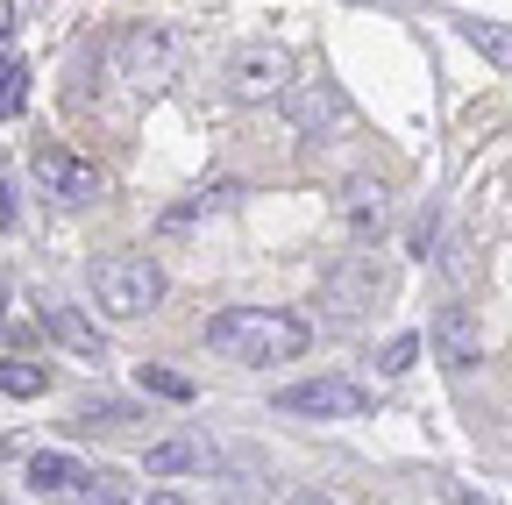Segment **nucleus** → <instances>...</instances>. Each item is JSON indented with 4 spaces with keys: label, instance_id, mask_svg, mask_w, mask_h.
<instances>
[{
    "label": "nucleus",
    "instance_id": "2eb2a0df",
    "mask_svg": "<svg viewBox=\"0 0 512 505\" xmlns=\"http://www.w3.org/2000/svg\"><path fill=\"white\" fill-rule=\"evenodd\" d=\"M456 29H463V43H477V50L491 57V65H505V72H512V29H498V22H477V15H463Z\"/></svg>",
    "mask_w": 512,
    "mask_h": 505
},
{
    "label": "nucleus",
    "instance_id": "bb28decb",
    "mask_svg": "<svg viewBox=\"0 0 512 505\" xmlns=\"http://www.w3.org/2000/svg\"><path fill=\"white\" fill-rule=\"evenodd\" d=\"M0 505H8V498H0Z\"/></svg>",
    "mask_w": 512,
    "mask_h": 505
},
{
    "label": "nucleus",
    "instance_id": "f03ea898",
    "mask_svg": "<svg viewBox=\"0 0 512 505\" xmlns=\"http://www.w3.org/2000/svg\"><path fill=\"white\" fill-rule=\"evenodd\" d=\"M93 299H100L107 321H143L164 299V271L150 257H136V249H114V257L93 264Z\"/></svg>",
    "mask_w": 512,
    "mask_h": 505
},
{
    "label": "nucleus",
    "instance_id": "1a4fd4ad",
    "mask_svg": "<svg viewBox=\"0 0 512 505\" xmlns=\"http://www.w3.org/2000/svg\"><path fill=\"white\" fill-rule=\"evenodd\" d=\"M285 86H292V57L278 43H242L235 50V65H228V93L235 100L256 107V100H278Z\"/></svg>",
    "mask_w": 512,
    "mask_h": 505
},
{
    "label": "nucleus",
    "instance_id": "5701e85b",
    "mask_svg": "<svg viewBox=\"0 0 512 505\" xmlns=\"http://www.w3.org/2000/svg\"><path fill=\"white\" fill-rule=\"evenodd\" d=\"M15 22H22V8H15V0H0V43L15 36Z\"/></svg>",
    "mask_w": 512,
    "mask_h": 505
},
{
    "label": "nucleus",
    "instance_id": "0eeeda50",
    "mask_svg": "<svg viewBox=\"0 0 512 505\" xmlns=\"http://www.w3.org/2000/svg\"><path fill=\"white\" fill-rule=\"evenodd\" d=\"M29 178H36V193H50L57 207L100 200V171H93L86 157H72V150H57V143H43V150L29 157Z\"/></svg>",
    "mask_w": 512,
    "mask_h": 505
},
{
    "label": "nucleus",
    "instance_id": "b1692460",
    "mask_svg": "<svg viewBox=\"0 0 512 505\" xmlns=\"http://www.w3.org/2000/svg\"><path fill=\"white\" fill-rule=\"evenodd\" d=\"M285 505H335V498H320V491H292Z\"/></svg>",
    "mask_w": 512,
    "mask_h": 505
},
{
    "label": "nucleus",
    "instance_id": "f257e3e1",
    "mask_svg": "<svg viewBox=\"0 0 512 505\" xmlns=\"http://www.w3.org/2000/svg\"><path fill=\"white\" fill-rule=\"evenodd\" d=\"M306 342H313V328L299 321V313H271V306H228V313L207 321V349L228 356V363H249V370L292 363Z\"/></svg>",
    "mask_w": 512,
    "mask_h": 505
},
{
    "label": "nucleus",
    "instance_id": "412c9836",
    "mask_svg": "<svg viewBox=\"0 0 512 505\" xmlns=\"http://www.w3.org/2000/svg\"><path fill=\"white\" fill-rule=\"evenodd\" d=\"M0 228H15V185L0 178Z\"/></svg>",
    "mask_w": 512,
    "mask_h": 505
},
{
    "label": "nucleus",
    "instance_id": "7ed1b4c3",
    "mask_svg": "<svg viewBox=\"0 0 512 505\" xmlns=\"http://www.w3.org/2000/svg\"><path fill=\"white\" fill-rule=\"evenodd\" d=\"M178 57H185V43H178L171 22H128L114 36V72L136 86V93H164L178 79Z\"/></svg>",
    "mask_w": 512,
    "mask_h": 505
},
{
    "label": "nucleus",
    "instance_id": "9b49d317",
    "mask_svg": "<svg viewBox=\"0 0 512 505\" xmlns=\"http://www.w3.org/2000/svg\"><path fill=\"white\" fill-rule=\"evenodd\" d=\"M43 328H50L57 349H72V356H86V363H107V335L86 321L79 306H57V299H50V306H43Z\"/></svg>",
    "mask_w": 512,
    "mask_h": 505
},
{
    "label": "nucleus",
    "instance_id": "423d86ee",
    "mask_svg": "<svg viewBox=\"0 0 512 505\" xmlns=\"http://www.w3.org/2000/svg\"><path fill=\"white\" fill-rule=\"evenodd\" d=\"M278 413H299V420H363L370 392L349 385V377H306V385L278 392Z\"/></svg>",
    "mask_w": 512,
    "mask_h": 505
},
{
    "label": "nucleus",
    "instance_id": "393cba45",
    "mask_svg": "<svg viewBox=\"0 0 512 505\" xmlns=\"http://www.w3.org/2000/svg\"><path fill=\"white\" fill-rule=\"evenodd\" d=\"M150 505H192V498H178V491H150Z\"/></svg>",
    "mask_w": 512,
    "mask_h": 505
},
{
    "label": "nucleus",
    "instance_id": "6e6552de",
    "mask_svg": "<svg viewBox=\"0 0 512 505\" xmlns=\"http://www.w3.org/2000/svg\"><path fill=\"white\" fill-rule=\"evenodd\" d=\"M434 363L456 370V377H470L484 363V321H477V306H463V299L434 306Z\"/></svg>",
    "mask_w": 512,
    "mask_h": 505
},
{
    "label": "nucleus",
    "instance_id": "a211bd4d",
    "mask_svg": "<svg viewBox=\"0 0 512 505\" xmlns=\"http://www.w3.org/2000/svg\"><path fill=\"white\" fill-rule=\"evenodd\" d=\"M413 356H420V335H392V342L377 349V370H384V377H406Z\"/></svg>",
    "mask_w": 512,
    "mask_h": 505
},
{
    "label": "nucleus",
    "instance_id": "aec40b11",
    "mask_svg": "<svg viewBox=\"0 0 512 505\" xmlns=\"http://www.w3.org/2000/svg\"><path fill=\"white\" fill-rule=\"evenodd\" d=\"M86 505H136V498H128L114 477H86Z\"/></svg>",
    "mask_w": 512,
    "mask_h": 505
},
{
    "label": "nucleus",
    "instance_id": "20e7f679",
    "mask_svg": "<svg viewBox=\"0 0 512 505\" xmlns=\"http://www.w3.org/2000/svg\"><path fill=\"white\" fill-rule=\"evenodd\" d=\"M278 107H285V121L299 136H320V143H335V136H349V93L328 79V72H306V79H292L285 93H278Z\"/></svg>",
    "mask_w": 512,
    "mask_h": 505
},
{
    "label": "nucleus",
    "instance_id": "39448f33",
    "mask_svg": "<svg viewBox=\"0 0 512 505\" xmlns=\"http://www.w3.org/2000/svg\"><path fill=\"white\" fill-rule=\"evenodd\" d=\"M384 292H392V271H384L370 249H356V257H342L328 271V285H320V306H328V321H356V313H370Z\"/></svg>",
    "mask_w": 512,
    "mask_h": 505
},
{
    "label": "nucleus",
    "instance_id": "4be33fe9",
    "mask_svg": "<svg viewBox=\"0 0 512 505\" xmlns=\"http://www.w3.org/2000/svg\"><path fill=\"white\" fill-rule=\"evenodd\" d=\"M448 498H456V505H498V498H484V491H470V484H448Z\"/></svg>",
    "mask_w": 512,
    "mask_h": 505
},
{
    "label": "nucleus",
    "instance_id": "4468645a",
    "mask_svg": "<svg viewBox=\"0 0 512 505\" xmlns=\"http://www.w3.org/2000/svg\"><path fill=\"white\" fill-rule=\"evenodd\" d=\"M43 392H50V363L0 356V399H43Z\"/></svg>",
    "mask_w": 512,
    "mask_h": 505
},
{
    "label": "nucleus",
    "instance_id": "9d476101",
    "mask_svg": "<svg viewBox=\"0 0 512 505\" xmlns=\"http://www.w3.org/2000/svg\"><path fill=\"white\" fill-rule=\"evenodd\" d=\"M384 221H392V193H384V178L356 171V178L342 185V228H349L356 242H377Z\"/></svg>",
    "mask_w": 512,
    "mask_h": 505
},
{
    "label": "nucleus",
    "instance_id": "dca6fc26",
    "mask_svg": "<svg viewBox=\"0 0 512 505\" xmlns=\"http://www.w3.org/2000/svg\"><path fill=\"white\" fill-rule=\"evenodd\" d=\"M29 107V65L22 57H0V121H15Z\"/></svg>",
    "mask_w": 512,
    "mask_h": 505
},
{
    "label": "nucleus",
    "instance_id": "a878e982",
    "mask_svg": "<svg viewBox=\"0 0 512 505\" xmlns=\"http://www.w3.org/2000/svg\"><path fill=\"white\" fill-rule=\"evenodd\" d=\"M0 321H8V285H0Z\"/></svg>",
    "mask_w": 512,
    "mask_h": 505
},
{
    "label": "nucleus",
    "instance_id": "f8f14e48",
    "mask_svg": "<svg viewBox=\"0 0 512 505\" xmlns=\"http://www.w3.org/2000/svg\"><path fill=\"white\" fill-rule=\"evenodd\" d=\"M185 470H207V441L171 434V441H150L143 449V477H185Z\"/></svg>",
    "mask_w": 512,
    "mask_h": 505
},
{
    "label": "nucleus",
    "instance_id": "ddd939ff",
    "mask_svg": "<svg viewBox=\"0 0 512 505\" xmlns=\"http://www.w3.org/2000/svg\"><path fill=\"white\" fill-rule=\"evenodd\" d=\"M86 477H93V470H86L79 456H64V449H36V456H29V484H36V491H72V484L86 491Z\"/></svg>",
    "mask_w": 512,
    "mask_h": 505
},
{
    "label": "nucleus",
    "instance_id": "6ab92c4d",
    "mask_svg": "<svg viewBox=\"0 0 512 505\" xmlns=\"http://www.w3.org/2000/svg\"><path fill=\"white\" fill-rule=\"evenodd\" d=\"M79 420H86V427H114V420H128V406H121V399H86Z\"/></svg>",
    "mask_w": 512,
    "mask_h": 505
},
{
    "label": "nucleus",
    "instance_id": "f3484780",
    "mask_svg": "<svg viewBox=\"0 0 512 505\" xmlns=\"http://www.w3.org/2000/svg\"><path fill=\"white\" fill-rule=\"evenodd\" d=\"M136 385L157 392V399H178V406L192 399V377H178V370H164V363H143V370H136Z\"/></svg>",
    "mask_w": 512,
    "mask_h": 505
}]
</instances>
